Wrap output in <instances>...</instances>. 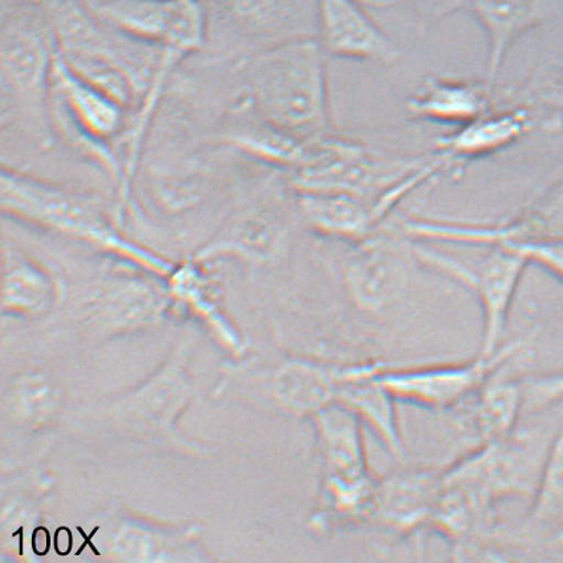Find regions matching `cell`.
Instances as JSON below:
<instances>
[{
    "label": "cell",
    "instance_id": "obj_1",
    "mask_svg": "<svg viewBox=\"0 0 563 563\" xmlns=\"http://www.w3.org/2000/svg\"><path fill=\"white\" fill-rule=\"evenodd\" d=\"M325 52L316 38L277 45L239 64L243 97L267 124L301 141L330 134Z\"/></svg>",
    "mask_w": 563,
    "mask_h": 563
},
{
    "label": "cell",
    "instance_id": "obj_2",
    "mask_svg": "<svg viewBox=\"0 0 563 563\" xmlns=\"http://www.w3.org/2000/svg\"><path fill=\"white\" fill-rule=\"evenodd\" d=\"M0 206L11 217L34 228L73 239L148 268L166 267L153 252L122 234L95 198L3 167L0 173Z\"/></svg>",
    "mask_w": 563,
    "mask_h": 563
},
{
    "label": "cell",
    "instance_id": "obj_3",
    "mask_svg": "<svg viewBox=\"0 0 563 563\" xmlns=\"http://www.w3.org/2000/svg\"><path fill=\"white\" fill-rule=\"evenodd\" d=\"M312 422L320 471L314 514L332 523L357 521L371 509L378 481L368 468L364 426L336 404L314 413Z\"/></svg>",
    "mask_w": 563,
    "mask_h": 563
},
{
    "label": "cell",
    "instance_id": "obj_4",
    "mask_svg": "<svg viewBox=\"0 0 563 563\" xmlns=\"http://www.w3.org/2000/svg\"><path fill=\"white\" fill-rule=\"evenodd\" d=\"M553 438L517 429L468 450L443 471V482L474 489L492 501H532Z\"/></svg>",
    "mask_w": 563,
    "mask_h": 563
},
{
    "label": "cell",
    "instance_id": "obj_5",
    "mask_svg": "<svg viewBox=\"0 0 563 563\" xmlns=\"http://www.w3.org/2000/svg\"><path fill=\"white\" fill-rule=\"evenodd\" d=\"M422 158H387L357 142L334 137L310 141L306 159L292 174L294 189L344 192L375 200L422 164Z\"/></svg>",
    "mask_w": 563,
    "mask_h": 563
},
{
    "label": "cell",
    "instance_id": "obj_6",
    "mask_svg": "<svg viewBox=\"0 0 563 563\" xmlns=\"http://www.w3.org/2000/svg\"><path fill=\"white\" fill-rule=\"evenodd\" d=\"M409 250L418 263L461 284L481 303L483 340L478 354L489 357L500 351L510 308L529 267L527 258L516 250L495 247L489 249L481 263L470 265L424 242L411 241Z\"/></svg>",
    "mask_w": 563,
    "mask_h": 563
},
{
    "label": "cell",
    "instance_id": "obj_7",
    "mask_svg": "<svg viewBox=\"0 0 563 563\" xmlns=\"http://www.w3.org/2000/svg\"><path fill=\"white\" fill-rule=\"evenodd\" d=\"M530 336L503 345L494 355L455 364L411 367L388 365L380 374L385 385L398 404L432 412L450 413L474 396L488 378L507 366L529 344Z\"/></svg>",
    "mask_w": 563,
    "mask_h": 563
},
{
    "label": "cell",
    "instance_id": "obj_8",
    "mask_svg": "<svg viewBox=\"0 0 563 563\" xmlns=\"http://www.w3.org/2000/svg\"><path fill=\"white\" fill-rule=\"evenodd\" d=\"M207 14L209 34L243 45L251 56L316 38L319 0H210Z\"/></svg>",
    "mask_w": 563,
    "mask_h": 563
},
{
    "label": "cell",
    "instance_id": "obj_9",
    "mask_svg": "<svg viewBox=\"0 0 563 563\" xmlns=\"http://www.w3.org/2000/svg\"><path fill=\"white\" fill-rule=\"evenodd\" d=\"M93 8L120 34L183 57L209 37V14L200 0H99Z\"/></svg>",
    "mask_w": 563,
    "mask_h": 563
},
{
    "label": "cell",
    "instance_id": "obj_10",
    "mask_svg": "<svg viewBox=\"0 0 563 563\" xmlns=\"http://www.w3.org/2000/svg\"><path fill=\"white\" fill-rule=\"evenodd\" d=\"M54 31L35 14L11 15L2 27V87L42 125L49 122V88L54 62Z\"/></svg>",
    "mask_w": 563,
    "mask_h": 563
},
{
    "label": "cell",
    "instance_id": "obj_11",
    "mask_svg": "<svg viewBox=\"0 0 563 563\" xmlns=\"http://www.w3.org/2000/svg\"><path fill=\"white\" fill-rule=\"evenodd\" d=\"M443 492V471L402 468L375 485L366 529L409 540L430 532L433 514Z\"/></svg>",
    "mask_w": 563,
    "mask_h": 563
},
{
    "label": "cell",
    "instance_id": "obj_12",
    "mask_svg": "<svg viewBox=\"0 0 563 563\" xmlns=\"http://www.w3.org/2000/svg\"><path fill=\"white\" fill-rule=\"evenodd\" d=\"M325 55L336 59L394 64L396 42L367 14L361 0H319L317 37Z\"/></svg>",
    "mask_w": 563,
    "mask_h": 563
},
{
    "label": "cell",
    "instance_id": "obj_13",
    "mask_svg": "<svg viewBox=\"0 0 563 563\" xmlns=\"http://www.w3.org/2000/svg\"><path fill=\"white\" fill-rule=\"evenodd\" d=\"M464 10L471 12L487 36L484 81L495 90L508 51L529 31L561 18L563 0H465Z\"/></svg>",
    "mask_w": 563,
    "mask_h": 563
},
{
    "label": "cell",
    "instance_id": "obj_14",
    "mask_svg": "<svg viewBox=\"0 0 563 563\" xmlns=\"http://www.w3.org/2000/svg\"><path fill=\"white\" fill-rule=\"evenodd\" d=\"M387 362L354 361L351 374L342 385L336 405L344 406L371 431L384 449L400 464H407V452L400 432L397 400L382 384L380 374Z\"/></svg>",
    "mask_w": 563,
    "mask_h": 563
},
{
    "label": "cell",
    "instance_id": "obj_15",
    "mask_svg": "<svg viewBox=\"0 0 563 563\" xmlns=\"http://www.w3.org/2000/svg\"><path fill=\"white\" fill-rule=\"evenodd\" d=\"M536 114L527 101L492 107L475 121L438 140L435 154L450 167L507 151L536 128Z\"/></svg>",
    "mask_w": 563,
    "mask_h": 563
},
{
    "label": "cell",
    "instance_id": "obj_16",
    "mask_svg": "<svg viewBox=\"0 0 563 563\" xmlns=\"http://www.w3.org/2000/svg\"><path fill=\"white\" fill-rule=\"evenodd\" d=\"M504 368V367H503ZM498 371L467 402L450 412L463 438L474 446L512 435L526 411L523 379L507 377Z\"/></svg>",
    "mask_w": 563,
    "mask_h": 563
},
{
    "label": "cell",
    "instance_id": "obj_17",
    "mask_svg": "<svg viewBox=\"0 0 563 563\" xmlns=\"http://www.w3.org/2000/svg\"><path fill=\"white\" fill-rule=\"evenodd\" d=\"M349 245L353 252L342 269V280L355 308L371 314L391 308L405 286L404 264L393 245L374 238Z\"/></svg>",
    "mask_w": 563,
    "mask_h": 563
},
{
    "label": "cell",
    "instance_id": "obj_18",
    "mask_svg": "<svg viewBox=\"0 0 563 563\" xmlns=\"http://www.w3.org/2000/svg\"><path fill=\"white\" fill-rule=\"evenodd\" d=\"M492 97L484 80L429 77L407 99L406 112L416 121L457 129L487 113Z\"/></svg>",
    "mask_w": 563,
    "mask_h": 563
},
{
    "label": "cell",
    "instance_id": "obj_19",
    "mask_svg": "<svg viewBox=\"0 0 563 563\" xmlns=\"http://www.w3.org/2000/svg\"><path fill=\"white\" fill-rule=\"evenodd\" d=\"M297 194L302 217L317 234L346 244H357L374 236L380 219L373 200L332 191Z\"/></svg>",
    "mask_w": 563,
    "mask_h": 563
},
{
    "label": "cell",
    "instance_id": "obj_20",
    "mask_svg": "<svg viewBox=\"0 0 563 563\" xmlns=\"http://www.w3.org/2000/svg\"><path fill=\"white\" fill-rule=\"evenodd\" d=\"M284 242V232L274 219L263 212H244L220 230L198 252V261L231 257L249 263L269 261L277 255Z\"/></svg>",
    "mask_w": 563,
    "mask_h": 563
},
{
    "label": "cell",
    "instance_id": "obj_21",
    "mask_svg": "<svg viewBox=\"0 0 563 563\" xmlns=\"http://www.w3.org/2000/svg\"><path fill=\"white\" fill-rule=\"evenodd\" d=\"M529 505L527 526L537 533L563 542V429L550 443L539 485Z\"/></svg>",
    "mask_w": 563,
    "mask_h": 563
},
{
    "label": "cell",
    "instance_id": "obj_22",
    "mask_svg": "<svg viewBox=\"0 0 563 563\" xmlns=\"http://www.w3.org/2000/svg\"><path fill=\"white\" fill-rule=\"evenodd\" d=\"M3 243V262L8 274V289L10 301L15 307L37 308L47 300L48 283L42 271L27 257Z\"/></svg>",
    "mask_w": 563,
    "mask_h": 563
},
{
    "label": "cell",
    "instance_id": "obj_23",
    "mask_svg": "<svg viewBox=\"0 0 563 563\" xmlns=\"http://www.w3.org/2000/svg\"><path fill=\"white\" fill-rule=\"evenodd\" d=\"M507 247L520 252L529 265H537L563 284V236L532 239Z\"/></svg>",
    "mask_w": 563,
    "mask_h": 563
},
{
    "label": "cell",
    "instance_id": "obj_24",
    "mask_svg": "<svg viewBox=\"0 0 563 563\" xmlns=\"http://www.w3.org/2000/svg\"><path fill=\"white\" fill-rule=\"evenodd\" d=\"M378 5L402 3L418 19L420 27L429 30L444 18L464 10L465 0H372Z\"/></svg>",
    "mask_w": 563,
    "mask_h": 563
},
{
    "label": "cell",
    "instance_id": "obj_25",
    "mask_svg": "<svg viewBox=\"0 0 563 563\" xmlns=\"http://www.w3.org/2000/svg\"><path fill=\"white\" fill-rule=\"evenodd\" d=\"M562 400L563 372L526 379V411H540Z\"/></svg>",
    "mask_w": 563,
    "mask_h": 563
},
{
    "label": "cell",
    "instance_id": "obj_26",
    "mask_svg": "<svg viewBox=\"0 0 563 563\" xmlns=\"http://www.w3.org/2000/svg\"><path fill=\"white\" fill-rule=\"evenodd\" d=\"M99 529H100L99 527L95 528V529H93V532H92V533H90L89 536H87V534H86V532H84L82 528H77V530H79L80 534L84 537V540H86V542H84V543H82V545H81V548L79 549V552H77V553H76L77 555H80V554L82 553V550H84V549H86V548H87V545H88V547H90V549H92V550H93V553H95L96 555H100V554H101V553L99 552V550H97V548L93 545V543H92V542H90V541H92L93 536H96V534H97V532H99Z\"/></svg>",
    "mask_w": 563,
    "mask_h": 563
},
{
    "label": "cell",
    "instance_id": "obj_27",
    "mask_svg": "<svg viewBox=\"0 0 563 563\" xmlns=\"http://www.w3.org/2000/svg\"><path fill=\"white\" fill-rule=\"evenodd\" d=\"M19 533H21V554H23V528L18 530Z\"/></svg>",
    "mask_w": 563,
    "mask_h": 563
}]
</instances>
